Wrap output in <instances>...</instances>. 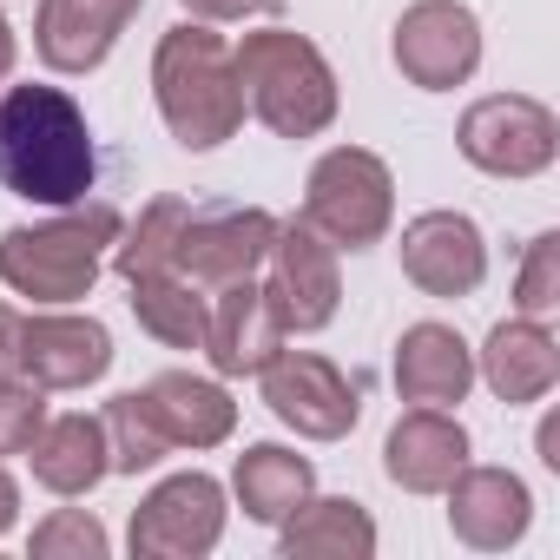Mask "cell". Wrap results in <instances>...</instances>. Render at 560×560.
Returning <instances> with one entry per match:
<instances>
[{"label":"cell","mask_w":560,"mask_h":560,"mask_svg":"<svg viewBox=\"0 0 560 560\" xmlns=\"http://www.w3.org/2000/svg\"><path fill=\"white\" fill-rule=\"evenodd\" d=\"M284 317L264 298V284L237 277V284H218L211 317H205V357L218 376H257L277 350H284Z\"/></svg>","instance_id":"obj_15"},{"label":"cell","mask_w":560,"mask_h":560,"mask_svg":"<svg viewBox=\"0 0 560 560\" xmlns=\"http://www.w3.org/2000/svg\"><path fill=\"white\" fill-rule=\"evenodd\" d=\"M139 8H145V0H40L34 54L54 73H93L119 47V34L132 27Z\"/></svg>","instance_id":"obj_16"},{"label":"cell","mask_w":560,"mask_h":560,"mask_svg":"<svg viewBox=\"0 0 560 560\" xmlns=\"http://www.w3.org/2000/svg\"><path fill=\"white\" fill-rule=\"evenodd\" d=\"M540 462H547V468H560V422H553V416L540 422Z\"/></svg>","instance_id":"obj_33"},{"label":"cell","mask_w":560,"mask_h":560,"mask_svg":"<svg viewBox=\"0 0 560 560\" xmlns=\"http://www.w3.org/2000/svg\"><path fill=\"white\" fill-rule=\"evenodd\" d=\"M119 231H126L119 211L100 198L93 205L80 198L47 224H14V231H0V284L14 298L47 304V311H67L100 284L106 250L119 244Z\"/></svg>","instance_id":"obj_3"},{"label":"cell","mask_w":560,"mask_h":560,"mask_svg":"<svg viewBox=\"0 0 560 560\" xmlns=\"http://www.w3.org/2000/svg\"><path fill=\"white\" fill-rule=\"evenodd\" d=\"M231 494H237V508H244L257 527H284V521L317 494V468H311V455H298V448H284V442H257V448L237 455Z\"/></svg>","instance_id":"obj_22"},{"label":"cell","mask_w":560,"mask_h":560,"mask_svg":"<svg viewBox=\"0 0 560 560\" xmlns=\"http://www.w3.org/2000/svg\"><path fill=\"white\" fill-rule=\"evenodd\" d=\"M396 73L422 93H455L475 80L481 67V21L475 8H462V0H416V8H402L396 21Z\"/></svg>","instance_id":"obj_10"},{"label":"cell","mask_w":560,"mask_h":560,"mask_svg":"<svg viewBox=\"0 0 560 560\" xmlns=\"http://www.w3.org/2000/svg\"><path fill=\"white\" fill-rule=\"evenodd\" d=\"M237 60V86H244V113H257L277 139H317L337 126V73L317 54V40L291 34V27H264L244 34L231 47Z\"/></svg>","instance_id":"obj_4"},{"label":"cell","mask_w":560,"mask_h":560,"mask_svg":"<svg viewBox=\"0 0 560 560\" xmlns=\"http://www.w3.org/2000/svg\"><path fill=\"white\" fill-rule=\"evenodd\" d=\"M100 178V145L73 93L0 86V191L27 205H80Z\"/></svg>","instance_id":"obj_1"},{"label":"cell","mask_w":560,"mask_h":560,"mask_svg":"<svg viewBox=\"0 0 560 560\" xmlns=\"http://www.w3.org/2000/svg\"><path fill=\"white\" fill-rule=\"evenodd\" d=\"M106 448H113V475H145V468H159L165 462V435L152 429V416L139 409V389H126V396H113L106 402Z\"/></svg>","instance_id":"obj_26"},{"label":"cell","mask_w":560,"mask_h":560,"mask_svg":"<svg viewBox=\"0 0 560 560\" xmlns=\"http://www.w3.org/2000/svg\"><path fill=\"white\" fill-rule=\"evenodd\" d=\"M21 521V488H14V475L8 468H0V534H8Z\"/></svg>","instance_id":"obj_31"},{"label":"cell","mask_w":560,"mask_h":560,"mask_svg":"<svg viewBox=\"0 0 560 560\" xmlns=\"http://www.w3.org/2000/svg\"><path fill=\"white\" fill-rule=\"evenodd\" d=\"M475 376L494 389V402L527 409V402H540V396L560 383V343H553V330H547V324H534V317L494 324V330H488V343H481Z\"/></svg>","instance_id":"obj_19"},{"label":"cell","mask_w":560,"mask_h":560,"mask_svg":"<svg viewBox=\"0 0 560 560\" xmlns=\"http://www.w3.org/2000/svg\"><path fill=\"white\" fill-rule=\"evenodd\" d=\"M152 100H159L165 132L185 152H218L224 139H237L244 86H237V60H231L224 34H211L205 21L165 27V40L152 54Z\"/></svg>","instance_id":"obj_2"},{"label":"cell","mask_w":560,"mask_h":560,"mask_svg":"<svg viewBox=\"0 0 560 560\" xmlns=\"http://www.w3.org/2000/svg\"><path fill=\"white\" fill-rule=\"evenodd\" d=\"M185 14L218 27V21H250V14H277V0H185Z\"/></svg>","instance_id":"obj_30"},{"label":"cell","mask_w":560,"mask_h":560,"mask_svg":"<svg viewBox=\"0 0 560 560\" xmlns=\"http://www.w3.org/2000/svg\"><path fill=\"white\" fill-rule=\"evenodd\" d=\"M257 376H264V409L304 442H343L363 422V389L317 350H277Z\"/></svg>","instance_id":"obj_8"},{"label":"cell","mask_w":560,"mask_h":560,"mask_svg":"<svg viewBox=\"0 0 560 560\" xmlns=\"http://www.w3.org/2000/svg\"><path fill=\"white\" fill-rule=\"evenodd\" d=\"M270 237H277V218L264 205H191L172 270H185L198 291H218L270 257Z\"/></svg>","instance_id":"obj_12"},{"label":"cell","mask_w":560,"mask_h":560,"mask_svg":"<svg viewBox=\"0 0 560 560\" xmlns=\"http://www.w3.org/2000/svg\"><path fill=\"white\" fill-rule=\"evenodd\" d=\"M442 494H448V527H455V540L475 547V553H501V547H514V540L534 527V494H527V481L508 475V468H468V462H462Z\"/></svg>","instance_id":"obj_14"},{"label":"cell","mask_w":560,"mask_h":560,"mask_svg":"<svg viewBox=\"0 0 560 560\" xmlns=\"http://www.w3.org/2000/svg\"><path fill=\"white\" fill-rule=\"evenodd\" d=\"M284 553L291 560H370L376 553V521L350 494H324V501L311 494L284 521Z\"/></svg>","instance_id":"obj_23"},{"label":"cell","mask_w":560,"mask_h":560,"mask_svg":"<svg viewBox=\"0 0 560 560\" xmlns=\"http://www.w3.org/2000/svg\"><path fill=\"white\" fill-rule=\"evenodd\" d=\"M185 211H191V198H152V205L139 211V224L119 231V244H113V270H119V277L172 270V257H178V231H185Z\"/></svg>","instance_id":"obj_25"},{"label":"cell","mask_w":560,"mask_h":560,"mask_svg":"<svg viewBox=\"0 0 560 560\" xmlns=\"http://www.w3.org/2000/svg\"><path fill=\"white\" fill-rule=\"evenodd\" d=\"M514 311L547 324L560 311V231H540L521 257V277H514Z\"/></svg>","instance_id":"obj_28"},{"label":"cell","mask_w":560,"mask_h":560,"mask_svg":"<svg viewBox=\"0 0 560 560\" xmlns=\"http://www.w3.org/2000/svg\"><path fill=\"white\" fill-rule=\"evenodd\" d=\"M139 409L152 416V429L165 435V448H218L237 429V402L224 396V383L191 376V370H165L139 389Z\"/></svg>","instance_id":"obj_17"},{"label":"cell","mask_w":560,"mask_h":560,"mask_svg":"<svg viewBox=\"0 0 560 560\" xmlns=\"http://www.w3.org/2000/svg\"><path fill=\"white\" fill-rule=\"evenodd\" d=\"M113 370V330L73 311H14L0 298V383L34 389H86Z\"/></svg>","instance_id":"obj_5"},{"label":"cell","mask_w":560,"mask_h":560,"mask_svg":"<svg viewBox=\"0 0 560 560\" xmlns=\"http://www.w3.org/2000/svg\"><path fill=\"white\" fill-rule=\"evenodd\" d=\"M47 422V389L34 383H0V455H27V442Z\"/></svg>","instance_id":"obj_29"},{"label":"cell","mask_w":560,"mask_h":560,"mask_svg":"<svg viewBox=\"0 0 560 560\" xmlns=\"http://www.w3.org/2000/svg\"><path fill=\"white\" fill-rule=\"evenodd\" d=\"M462 462H468V429L448 409H422V402L409 416H396V429L383 442V475L402 494H442Z\"/></svg>","instance_id":"obj_18"},{"label":"cell","mask_w":560,"mask_h":560,"mask_svg":"<svg viewBox=\"0 0 560 560\" xmlns=\"http://www.w3.org/2000/svg\"><path fill=\"white\" fill-rule=\"evenodd\" d=\"M106 527L86 514V508H54L40 527H34V540H27V553L34 560H106Z\"/></svg>","instance_id":"obj_27"},{"label":"cell","mask_w":560,"mask_h":560,"mask_svg":"<svg viewBox=\"0 0 560 560\" xmlns=\"http://www.w3.org/2000/svg\"><path fill=\"white\" fill-rule=\"evenodd\" d=\"M455 145L488 178H540L560 159V119L527 93H488L462 113Z\"/></svg>","instance_id":"obj_7"},{"label":"cell","mask_w":560,"mask_h":560,"mask_svg":"<svg viewBox=\"0 0 560 560\" xmlns=\"http://www.w3.org/2000/svg\"><path fill=\"white\" fill-rule=\"evenodd\" d=\"M14 60H21V40H14V27H8V21H0V86H8Z\"/></svg>","instance_id":"obj_32"},{"label":"cell","mask_w":560,"mask_h":560,"mask_svg":"<svg viewBox=\"0 0 560 560\" xmlns=\"http://www.w3.org/2000/svg\"><path fill=\"white\" fill-rule=\"evenodd\" d=\"M402 277L422 298H475L488 277V237L468 211H422L402 224Z\"/></svg>","instance_id":"obj_13"},{"label":"cell","mask_w":560,"mask_h":560,"mask_svg":"<svg viewBox=\"0 0 560 560\" xmlns=\"http://www.w3.org/2000/svg\"><path fill=\"white\" fill-rule=\"evenodd\" d=\"M475 389V350L448 324H409L396 343V396L422 409H455Z\"/></svg>","instance_id":"obj_20"},{"label":"cell","mask_w":560,"mask_h":560,"mask_svg":"<svg viewBox=\"0 0 560 560\" xmlns=\"http://www.w3.org/2000/svg\"><path fill=\"white\" fill-rule=\"evenodd\" d=\"M132 291V317L145 337H159L165 350H205V291L191 284L185 270H152V277H126Z\"/></svg>","instance_id":"obj_24"},{"label":"cell","mask_w":560,"mask_h":560,"mask_svg":"<svg viewBox=\"0 0 560 560\" xmlns=\"http://www.w3.org/2000/svg\"><path fill=\"white\" fill-rule=\"evenodd\" d=\"M270 284H264V298L277 304V317H284V330H298V337H311V330H330V317H337V304H343V270H337V244L317 231V224H304V218H291V224H277V237H270Z\"/></svg>","instance_id":"obj_9"},{"label":"cell","mask_w":560,"mask_h":560,"mask_svg":"<svg viewBox=\"0 0 560 560\" xmlns=\"http://www.w3.org/2000/svg\"><path fill=\"white\" fill-rule=\"evenodd\" d=\"M218 540H224V488L198 468L159 481L132 508V527H126L132 560H198Z\"/></svg>","instance_id":"obj_11"},{"label":"cell","mask_w":560,"mask_h":560,"mask_svg":"<svg viewBox=\"0 0 560 560\" xmlns=\"http://www.w3.org/2000/svg\"><path fill=\"white\" fill-rule=\"evenodd\" d=\"M27 462H34V481L47 494H93L106 475H113V448H106V422L73 409V416H47L40 435L27 442Z\"/></svg>","instance_id":"obj_21"},{"label":"cell","mask_w":560,"mask_h":560,"mask_svg":"<svg viewBox=\"0 0 560 560\" xmlns=\"http://www.w3.org/2000/svg\"><path fill=\"white\" fill-rule=\"evenodd\" d=\"M304 224H317L337 250H370L389 237L396 224V178L376 152L363 145H337L311 165L304 185Z\"/></svg>","instance_id":"obj_6"}]
</instances>
